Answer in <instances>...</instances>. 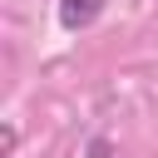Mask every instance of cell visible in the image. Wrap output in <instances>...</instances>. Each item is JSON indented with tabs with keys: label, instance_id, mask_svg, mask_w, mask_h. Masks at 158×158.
Here are the masks:
<instances>
[{
	"label": "cell",
	"instance_id": "1",
	"mask_svg": "<svg viewBox=\"0 0 158 158\" xmlns=\"http://www.w3.org/2000/svg\"><path fill=\"white\" fill-rule=\"evenodd\" d=\"M99 15H104V0H59V25L69 35L74 30H89Z\"/></svg>",
	"mask_w": 158,
	"mask_h": 158
},
{
	"label": "cell",
	"instance_id": "2",
	"mask_svg": "<svg viewBox=\"0 0 158 158\" xmlns=\"http://www.w3.org/2000/svg\"><path fill=\"white\" fill-rule=\"evenodd\" d=\"M89 158H109V143L99 138V143H89Z\"/></svg>",
	"mask_w": 158,
	"mask_h": 158
}]
</instances>
